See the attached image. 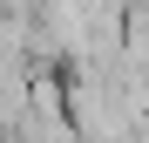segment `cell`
I'll return each mask as SVG.
<instances>
[{
	"instance_id": "6da1fadb",
	"label": "cell",
	"mask_w": 149,
	"mask_h": 143,
	"mask_svg": "<svg viewBox=\"0 0 149 143\" xmlns=\"http://www.w3.org/2000/svg\"><path fill=\"white\" fill-rule=\"evenodd\" d=\"M0 143H14V136H0Z\"/></svg>"
}]
</instances>
